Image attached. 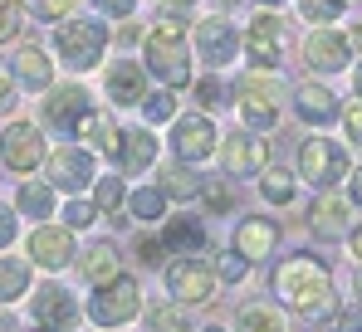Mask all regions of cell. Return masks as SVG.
Instances as JSON below:
<instances>
[{"mask_svg":"<svg viewBox=\"0 0 362 332\" xmlns=\"http://www.w3.org/2000/svg\"><path fill=\"white\" fill-rule=\"evenodd\" d=\"M74 142H83V147H93V152H118L122 142V127L113 122V112L103 108H88L78 122H74Z\"/></svg>","mask_w":362,"mask_h":332,"instance_id":"obj_18","label":"cell"},{"mask_svg":"<svg viewBox=\"0 0 362 332\" xmlns=\"http://www.w3.org/2000/svg\"><path fill=\"white\" fill-rule=\"evenodd\" d=\"M274 288H279V298H284L294 313H303V318L333 313V274H328L323 259H313V254L284 259L279 274H274Z\"/></svg>","mask_w":362,"mask_h":332,"instance_id":"obj_1","label":"cell"},{"mask_svg":"<svg viewBox=\"0 0 362 332\" xmlns=\"http://www.w3.org/2000/svg\"><path fill=\"white\" fill-rule=\"evenodd\" d=\"M235 332H289V328H284V313L274 303H245L235 313Z\"/></svg>","mask_w":362,"mask_h":332,"instance_id":"obj_29","label":"cell"},{"mask_svg":"<svg viewBox=\"0 0 362 332\" xmlns=\"http://www.w3.org/2000/svg\"><path fill=\"white\" fill-rule=\"evenodd\" d=\"M132 215L137 220H162L167 215V196H162V186H142V191H132Z\"/></svg>","mask_w":362,"mask_h":332,"instance_id":"obj_34","label":"cell"},{"mask_svg":"<svg viewBox=\"0 0 362 332\" xmlns=\"http://www.w3.org/2000/svg\"><path fill=\"white\" fill-rule=\"evenodd\" d=\"M54 54L74 69V73H88V69H98L103 54H108V25H98V20H59L54 25Z\"/></svg>","mask_w":362,"mask_h":332,"instance_id":"obj_3","label":"cell"},{"mask_svg":"<svg viewBox=\"0 0 362 332\" xmlns=\"http://www.w3.org/2000/svg\"><path fill=\"white\" fill-rule=\"evenodd\" d=\"M221 162H226L230 176H255L269 162V142H259L255 132H230L226 147H221Z\"/></svg>","mask_w":362,"mask_h":332,"instance_id":"obj_15","label":"cell"},{"mask_svg":"<svg viewBox=\"0 0 362 332\" xmlns=\"http://www.w3.org/2000/svg\"><path fill=\"white\" fill-rule=\"evenodd\" d=\"M122 201H127V191H122L118 176H103V181L93 176V211H98V215H113V220H118ZM118 225H122V220H118Z\"/></svg>","mask_w":362,"mask_h":332,"instance_id":"obj_31","label":"cell"},{"mask_svg":"<svg viewBox=\"0 0 362 332\" xmlns=\"http://www.w3.org/2000/svg\"><path fill=\"white\" fill-rule=\"evenodd\" d=\"M10 108H15V78L0 69V112H10Z\"/></svg>","mask_w":362,"mask_h":332,"instance_id":"obj_45","label":"cell"},{"mask_svg":"<svg viewBox=\"0 0 362 332\" xmlns=\"http://www.w3.org/2000/svg\"><path fill=\"white\" fill-rule=\"evenodd\" d=\"M49 186H59V191H83V186H93V152L88 147H54L49 152Z\"/></svg>","mask_w":362,"mask_h":332,"instance_id":"obj_14","label":"cell"},{"mask_svg":"<svg viewBox=\"0 0 362 332\" xmlns=\"http://www.w3.org/2000/svg\"><path fill=\"white\" fill-rule=\"evenodd\" d=\"M137 313H142V288H137V278L113 274L108 283H93L88 318H93L98 328H127Z\"/></svg>","mask_w":362,"mask_h":332,"instance_id":"obj_4","label":"cell"},{"mask_svg":"<svg viewBox=\"0 0 362 332\" xmlns=\"http://www.w3.org/2000/svg\"><path fill=\"white\" fill-rule=\"evenodd\" d=\"M274 244H279V225L274 220L250 215V220L235 225V254H245V259H269Z\"/></svg>","mask_w":362,"mask_h":332,"instance_id":"obj_20","label":"cell"},{"mask_svg":"<svg viewBox=\"0 0 362 332\" xmlns=\"http://www.w3.org/2000/svg\"><path fill=\"white\" fill-rule=\"evenodd\" d=\"M147 332H191L186 303H157V308L147 313Z\"/></svg>","mask_w":362,"mask_h":332,"instance_id":"obj_32","label":"cell"},{"mask_svg":"<svg viewBox=\"0 0 362 332\" xmlns=\"http://www.w3.org/2000/svg\"><path fill=\"white\" fill-rule=\"evenodd\" d=\"M196 103H201V108H226V88H221V78H201V83H196Z\"/></svg>","mask_w":362,"mask_h":332,"instance_id":"obj_41","label":"cell"},{"mask_svg":"<svg viewBox=\"0 0 362 332\" xmlns=\"http://www.w3.org/2000/svg\"><path fill=\"white\" fill-rule=\"evenodd\" d=\"M30 318L40 332H74L78 328V298L64 283H40V293L30 298Z\"/></svg>","mask_w":362,"mask_h":332,"instance_id":"obj_7","label":"cell"},{"mask_svg":"<svg viewBox=\"0 0 362 332\" xmlns=\"http://www.w3.org/2000/svg\"><path fill=\"white\" fill-rule=\"evenodd\" d=\"M264 5H284V0H264Z\"/></svg>","mask_w":362,"mask_h":332,"instance_id":"obj_56","label":"cell"},{"mask_svg":"<svg viewBox=\"0 0 362 332\" xmlns=\"http://www.w3.org/2000/svg\"><path fill=\"white\" fill-rule=\"evenodd\" d=\"M137 254H142V264H152V269H157V264H162V254H167V244H162V239H137Z\"/></svg>","mask_w":362,"mask_h":332,"instance_id":"obj_44","label":"cell"},{"mask_svg":"<svg viewBox=\"0 0 362 332\" xmlns=\"http://www.w3.org/2000/svg\"><path fill=\"white\" fill-rule=\"evenodd\" d=\"M216 127H211V117H201V112H186V117H172V152H177V162H206V157H216Z\"/></svg>","mask_w":362,"mask_h":332,"instance_id":"obj_12","label":"cell"},{"mask_svg":"<svg viewBox=\"0 0 362 332\" xmlns=\"http://www.w3.org/2000/svg\"><path fill=\"white\" fill-rule=\"evenodd\" d=\"M15 235H20V225H15V206H5V201H0V249H10V244H15Z\"/></svg>","mask_w":362,"mask_h":332,"instance_id":"obj_43","label":"cell"},{"mask_svg":"<svg viewBox=\"0 0 362 332\" xmlns=\"http://www.w3.org/2000/svg\"><path fill=\"white\" fill-rule=\"evenodd\" d=\"M353 88H358V98H362V69H358V73H353Z\"/></svg>","mask_w":362,"mask_h":332,"instance_id":"obj_53","label":"cell"},{"mask_svg":"<svg viewBox=\"0 0 362 332\" xmlns=\"http://www.w3.org/2000/svg\"><path fill=\"white\" fill-rule=\"evenodd\" d=\"M147 73H157L167 88L191 83V49H186V20L181 15H162L147 30Z\"/></svg>","mask_w":362,"mask_h":332,"instance_id":"obj_2","label":"cell"},{"mask_svg":"<svg viewBox=\"0 0 362 332\" xmlns=\"http://www.w3.org/2000/svg\"><path fill=\"white\" fill-rule=\"evenodd\" d=\"M0 332H20V328H15V318H10L5 308H0Z\"/></svg>","mask_w":362,"mask_h":332,"instance_id":"obj_50","label":"cell"},{"mask_svg":"<svg viewBox=\"0 0 362 332\" xmlns=\"http://www.w3.org/2000/svg\"><path fill=\"white\" fill-rule=\"evenodd\" d=\"M118 171L122 176H137V171H147V166L157 162V137H152V127H132V132H122L118 142Z\"/></svg>","mask_w":362,"mask_h":332,"instance_id":"obj_21","label":"cell"},{"mask_svg":"<svg viewBox=\"0 0 362 332\" xmlns=\"http://www.w3.org/2000/svg\"><path fill=\"white\" fill-rule=\"evenodd\" d=\"M74 5H78V0H30V15H35V20H49V25H59V20L74 15Z\"/></svg>","mask_w":362,"mask_h":332,"instance_id":"obj_36","label":"cell"},{"mask_svg":"<svg viewBox=\"0 0 362 332\" xmlns=\"http://www.w3.org/2000/svg\"><path fill=\"white\" fill-rule=\"evenodd\" d=\"M103 88H108V103H118V108H137V103L147 98V69L132 64V59H118V64H108Z\"/></svg>","mask_w":362,"mask_h":332,"instance_id":"obj_16","label":"cell"},{"mask_svg":"<svg viewBox=\"0 0 362 332\" xmlns=\"http://www.w3.org/2000/svg\"><path fill=\"white\" fill-rule=\"evenodd\" d=\"M338 332H362V308H343L338 313Z\"/></svg>","mask_w":362,"mask_h":332,"instance_id":"obj_46","label":"cell"},{"mask_svg":"<svg viewBox=\"0 0 362 332\" xmlns=\"http://www.w3.org/2000/svg\"><path fill=\"white\" fill-rule=\"evenodd\" d=\"M348 191H353V201H358V206H362V166H358V171H353V186H348Z\"/></svg>","mask_w":362,"mask_h":332,"instance_id":"obj_49","label":"cell"},{"mask_svg":"<svg viewBox=\"0 0 362 332\" xmlns=\"http://www.w3.org/2000/svg\"><path fill=\"white\" fill-rule=\"evenodd\" d=\"M0 162L10 166V171H20V176L45 162V132H40V122H10L0 132Z\"/></svg>","mask_w":362,"mask_h":332,"instance_id":"obj_10","label":"cell"},{"mask_svg":"<svg viewBox=\"0 0 362 332\" xmlns=\"http://www.w3.org/2000/svg\"><path fill=\"white\" fill-rule=\"evenodd\" d=\"M15 83L30 88V93H40V88L54 83V64H49V54L40 45H20L15 49Z\"/></svg>","mask_w":362,"mask_h":332,"instance_id":"obj_22","label":"cell"},{"mask_svg":"<svg viewBox=\"0 0 362 332\" xmlns=\"http://www.w3.org/2000/svg\"><path fill=\"white\" fill-rule=\"evenodd\" d=\"M235 98H240V117L255 132H269L279 122V98H284V83L279 78H264V73H245L235 83Z\"/></svg>","mask_w":362,"mask_h":332,"instance_id":"obj_5","label":"cell"},{"mask_svg":"<svg viewBox=\"0 0 362 332\" xmlns=\"http://www.w3.org/2000/svg\"><path fill=\"white\" fill-rule=\"evenodd\" d=\"M172 5H191V0H172Z\"/></svg>","mask_w":362,"mask_h":332,"instance_id":"obj_57","label":"cell"},{"mask_svg":"<svg viewBox=\"0 0 362 332\" xmlns=\"http://www.w3.org/2000/svg\"><path fill=\"white\" fill-rule=\"evenodd\" d=\"M15 211L30 215V220H49L54 215V186L49 181H25L20 196H15Z\"/></svg>","mask_w":362,"mask_h":332,"instance_id":"obj_27","label":"cell"},{"mask_svg":"<svg viewBox=\"0 0 362 332\" xmlns=\"http://www.w3.org/2000/svg\"><path fill=\"white\" fill-rule=\"evenodd\" d=\"M348 45H353V49H362V20L353 25V35H348Z\"/></svg>","mask_w":362,"mask_h":332,"instance_id":"obj_51","label":"cell"},{"mask_svg":"<svg viewBox=\"0 0 362 332\" xmlns=\"http://www.w3.org/2000/svg\"><path fill=\"white\" fill-rule=\"evenodd\" d=\"M308 225H313V235H323V239H343V230H348V206H343L338 196H318L313 211H308Z\"/></svg>","mask_w":362,"mask_h":332,"instance_id":"obj_25","label":"cell"},{"mask_svg":"<svg viewBox=\"0 0 362 332\" xmlns=\"http://www.w3.org/2000/svg\"><path fill=\"white\" fill-rule=\"evenodd\" d=\"M196 191H201V181H196L191 162H177L162 171V196L167 201H196Z\"/></svg>","mask_w":362,"mask_h":332,"instance_id":"obj_30","label":"cell"},{"mask_svg":"<svg viewBox=\"0 0 362 332\" xmlns=\"http://www.w3.org/2000/svg\"><path fill=\"white\" fill-rule=\"evenodd\" d=\"M196 196L206 201V211H211V215H221V211H230V206H235V196H230L221 181H201V191H196Z\"/></svg>","mask_w":362,"mask_h":332,"instance_id":"obj_37","label":"cell"},{"mask_svg":"<svg viewBox=\"0 0 362 332\" xmlns=\"http://www.w3.org/2000/svg\"><path fill=\"white\" fill-rule=\"evenodd\" d=\"M93 5H98L103 15H132V10H137V0H93Z\"/></svg>","mask_w":362,"mask_h":332,"instance_id":"obj_47","label":"cell"},{"mask_svg":"<svg viewBox=\"0 0 362 332\" xmlns=\"http://www.w3.org/2000/svg\"><path fill=\"white\" fill-rule=\"evenodd\" d=\"M137 108L147 117V127H157V122H172L177 117V98H172V88H162V93H147Z\"/></svg>","mask_w":362,"mask_h":332,"instance_id":"obj_35","label":"cell"},{"mask_svg":"<svg viewBox=\"0 0 362 332\" xmlns=\"http://www.w3.org/2000/svg\"><path fill=\"white\" fill-rule=\"evenodd\" d=\"M216 5H221V10H235V5H240V0H216Z\"/></svg>","mask_w":362,"mask_h":332,"instance_id":"obj_54","label":"cell"},{"mask_svg":"<svg viewBox=\"0 0 362 332\" xmlns=\"http://www.w3.org/2000/svg\"><path fill=\"white\" fill-rule=\"evenodd\" d=\"M353 259H362V230H353Z\"/></svg>","mask_w":362,"mask_h":332,"instance_id":"obj_52","label":"cell"},{"mask_svg":"<svg viewBox=\"0 0 362 332\" xmlns=\"http://www.w3.org/2000/svg\"><path fill=\"white\" fill-rule=\"evenodd\" d=\"M294 191H299V186H294V176H289V171H279V166H269V171H264V181H259V196H264V201H274V206H289V201H294Z\"/></svg>","mask_w":362,"mask_h":332,"instance_id":"obj_33","label":"cell"},{"mask_svg":"<svg viewBox=\"0 0 362 332\" xmlns=\"http://www.w3.org/2000/svg\"><path fill=\"white\" fill-rule=\"evenodd\" d=\"M78 259V249H74V230L69 225H40V230H30V264H40V269H69Z\"/></svg>","mask_w":362,"mask_h":332,"instance_id":"obj_13","label":"cell"},{"mask_svg":"<svg viewBox=\"0 0 362 332\" xmlns=\"http://www.w3.org/2000/svg\"><path fill=\"white\" fill-rule=\"evenodd\" d=\"M118 264L122 259H118V244H113V239H98V244H88V249L78 254V274L88 278V283H108L113 274H122Z\"/></svg>","mask_w":362,"mask_h":332,"instance_id":"obj_24","label":"cell"},{"mask_svg":"<svg viewBox=\"0 0 362 332\" xmlns=\"http://www.w3.org/2000/svg\"><path fill=\"white\" fill-rule=\"evenodd\" d=\"M167 293L186 303V308H196V303H211L216 298V269H206L196 254H181L177 264L167 269Z\"/></svg>","mask_w":362,"mask_h":332,"instance_id":"obj_9","label":"cell"},{"mask_svg":"<svg viewBox=\"0 0 362 332\" xmlns=\"http://www.w3.org/2000/svg\"><path fill=\"white\" fill-rule=\"evenodd\" d=\"M201 332H226V328H216V323H211V328H201Z\"/></svg>","mask_w":362,"mask_h":332,"instance_id":"obj_55","label":"cell"},{"mask_svg":"<svg viewBox=\"0 0 362 332\" xmlns=\"http://www.w3.org/2000/svg\"><path fill=\"white\" fill-rule=\"evenodd\" d=\"M25 293H30V259L5 254V259H0V308H10V303L25 298Z\"/></svg>","mask_w":362,"mask_h":332,"instance_id":"obj_28","label":"cell"},{"mask_svg":"<svg viewBox=\"0 0 362 332\" xmlns=\"http://www.w3.org/2000/svg\"><path fill=\"white\" fill-rule=\"evenodd\" d=\"M240 45H245V54H250V64L279 69V59H284V20L269 15V10H259V15L250 20V30H245Z\"/></svg>","mask_w":362,"mask_h":332,"instance_id":"obj_11","label":"cell"},{"mask_svg":"<svg viewBox=\"0 0 362 332\" xmlns=\"http://www.w3.org/2000/svg\"><path fill=\"white\" fill-rule=\"evenodd\" d=\"M299 117L313 122V127H328V122L343 117V108H338V98H333L323 83H303L299 88Z\"/></svg>","mask_w":362,"mask_h":332,"instance_id":"obj_23","label":"cell"},{"mask_svg":"<svg viewBox=\"0 0 362 332\" xmlns=\"http://www.w3.org/2000/svg\"><path fill=\"white\" fill-rule=\"evenodd\" d=\"M162 244L177 249V254H196V249H206V225L196 220V215L167 220V225H162Z\"/></svg>","mask_w":362,"mask_h":332,"instance_id":"obj_26","label":"cell"},{"mask_svg":"<svg viewBox=\"0 0 362 332\" xmlns=\"http://www.w3.org/2000/svg\"><path fill=\"white\" fill-rule=\"evenodd\" d=\"M20 30V0H0V40H15Z\"/></svg>","mask_w":362,"mask_h":332,"instance_id":"obj_42","label":"cell"},{"mask_svg":"<svg viewBox=\"0 0 362 332\" xmlns=\"http://www.w3.org/2000/svg\"><path fill=\"white\" fill-rule=\"evenodd\" d=\"M303 20H313V25H328V20H338L343 15V0H299Z\"/></svg>","mask_w":362,"mask_h":332,"instance_id":"obj_38","label":"cell"},{"mask_svg":"<svg viewBox=\"0 0 362 332\" xmlns=\"http://www.w3.org/2000/svg\"><path fill=\"white\" fill-rule=\"evenodd\" d=\"M353 54V45L343 40V35H333V30H313L308 40H303V59L318 69V73H338L343 64Z\"/></svg>","mask_w":362,"mask_h":332,"instance_id":"obj_19","label":"cell"},{"mask_svg":"<svg viewBox=\"0 0 362 332\" xmlns=\"http://www.w3.org/2000/svg\"><path fill=\"white\" fill-rule=\"evenodd\" d=\"M299 171H303L308 186L328 191V186L343 181V171H348L343 142H333V137H308V142H299Z\"/></svg>","mask_w":362,"mask_h":332,"instance_id":"obj_6","label":"cell"},{"mask_svg":"<svg viewBox=\"0 0 362 332\" xmlns=\"http://www.w3.org/2000/svg\"><path fill=\"white\" fill-rule=\"evenodd\" d=\"M235 54H240V35H235V25L226 15L196 20V59L206 69H226V64H235Z\"/></svg>","mask_w":362,"mask_h":332,"instance_id":"obj_8","label":"cell"},{"mask_svg":"<svg viewBox=\"0 0 362 332\" xmlns=\"http://www.w3.org/2000/svg\"><path fill=\"white\" fill-rule=\"evenodd\" d=\"M88 108H93V103H88V88H83V83H64V88H49L45 122H49V127H64V132H74V122H78Z\"/></svg>","mask_w":362,"mask_h":332,"instance_id":"obj_17","label":"cell"},{"mask_svg":"<svg viewBox=\"0 0 362 332\" xmlns=\"http://www.w3.org/2000/svg\"><path fill=\"white\" fill-rule=\"evenodd\" d=\"M343 127H348V142H362V103H358V108H348Z\"/></svg>","mask_w":362,"mask_h":332,"instance_id":"obj_48","label":"cell"},{"mask_svg":"<svg viewBox=\"0 0 362 332\" xmlns=\"http://www.w3.org/2000/svg\"><path fill=\"white\" fill-rule=\"evenodd\" d=\"M93 220H98L93 201H69V206H64V225H69V230H88Z\"/></svg>","mask_w":362,"mask_h":332,"instance_id":"obj_39","label":"cell"},{"mask_svg":"<svg viewBox=\"0 0 362 332\" xmlns=\"http://www.w3.org/2000/svg\"><path fill=\"white\" fill-rule=\"evenodd\" d=\"M250 274V259L245 254H221V264H216V278H226V283H240Z\"/></svg>","mask_w":362,"mask_h":332,"instance_id":"obj_40","label":"cell"}]
</instances>
